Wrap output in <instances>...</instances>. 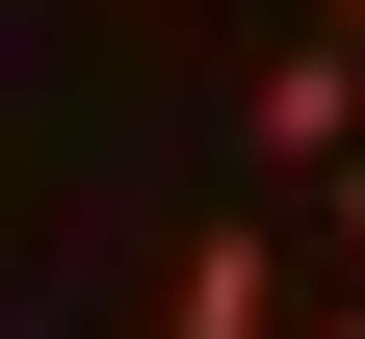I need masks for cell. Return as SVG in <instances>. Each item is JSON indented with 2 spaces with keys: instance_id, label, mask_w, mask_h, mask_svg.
Instances as JSON below:
<instances>
[{
  "instance_id": "cell-1",
  "label": "cell",
  "mask_w": 365,
  "mask_h": 339,
  "mask_svg": "<svg viewBox=\"0 0 365 339\" xmlns=\"http://www.w3.org/2000/svg\"><path fill=\"white\" fill-rule=\"evenodd\" d=\"M287 313H313V183H287V209H209L157 261V339H287Z\"/></svg>"
},
{
  "instance_id": "cell-2",
  "label": "cell",
  "mask_w": 365,
  "mask_h": 339,
  "mask_svg": "<svg viewBox=\"0 0 365 339\" xmlns=\"http://www.w3.org/2000/svg\"><path fill=\"white\" fill-rule=\"evenodd\" d=\"M235 157H287V183L365 157V26H339V0H287V53L235 79Z\"/></svg>"
},
{
  "instance_id": "cell-3",
  "label": "cell",
  "mask_w": 365,
  "mask_h": 339,
  "mask_svg": "<svg viewBox=\"0 0 365 339\" xmlns=\"http://www.w3.org/2000/svg\"><path fill=\"white\" fill-rule=\"evenodd\" d=\"M313 261H339V287H365V157H339V183H313Z\"/></svg>"
},
{
  "instance_id": "cell-4",
  "label": "cell",
  "mask_w": 365,
  "mask_h": 339,
  "mask_svg": "<svg viewBox=\"0 0 365 339\" xmlns=\"http://www.w3.org/2000/svg\"><path fill=\"white\" fill-rule=\"evenodd\" d=\"M287 339H365V287H313V313H287Z\"/></svg>"
}]
</instances>
